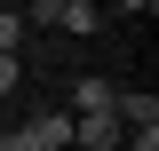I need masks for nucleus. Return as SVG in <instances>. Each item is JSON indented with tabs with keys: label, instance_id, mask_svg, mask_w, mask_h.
<instances>
[{
	"label": "nucleus",
	"instance_id": "nucleus-1",
	"mask_svg": "<svg viewBox=\"0 0 159 151\" xmlns=\"http://www.w3.org/2000/svg\"><path fill=\"white\" fill-rule=\"evenodd\" d=\"M24 24H56V32H96L103 8H88V0H32L24 8Z\"/></svg>",
	"mask_w": 159,
	"mask_h": 151
},
{
	"label": "nucleus",
	"instance_id": "nucleus-2",
	"mask_svg": "<svg viewBox=\"0 0 159 151\" xmlns=\"http://www.w3.org/2000/svg\"><path fill=\"white\" fill-rule=\"evenodd\" d=\"M24 143L32 151H72V112H32L24 119Z\"/></svg>",
	"mask_w": 159,
	"mask_h": 151
},
{
	"label": "nucleus",
	"instance_id": "nucleus-3",
	"mask_svg": "<svg viewBox=\"0 0 159 151\" xmlns=\"http://www.w3.org/2000/svg\"><path fill=\"white\" fill-rule=\"evenodd\" d=\"M111 103H119V88H111V80H80V88H72V119H103Z\"/></svg>",
	"mask_w": 159,
	"mask_h": 151
},
{
	"label": "nucleus",
	"instance_id": "nucleus-4",
	"mask_svg": "<svg viewBox=\"0 0 159 151\" xmlns=\"http://www.w3.org/2000/svg\"><path fill=\"white\" fill-rule=\"evenodd\" d=\"M72 151H119V119H72Z\"/></svg>",
	"mask_w": 159,
	"mask_h": 151
},
{
	"label": "nucleus",
	"instance_id": "nucleus-5",
	"mask_svg": "<svg viewBox=\"0 0 159 151\" xmlns=\"http://www.w3.org/2000/svg\"><path fill=\"white\" fill-rule=\"evenodd\" d=\"M16 48H24V16L8 8V16H0V56H16Z\"/></svg>",
	"mask_w": 159,
	"mask_h": 151
},
{
	"label": "nucleus",
	"instance_id": "nucleus-6",
	"mask_svg": "<svg viewBox=\"0 0 159 151\" xmlns=\"http://www.w3.org/2000/svg\"><path fill=\"white\" fill-rule=\"evenodd\" d=\"M16 80H24V64H16V56H0V95H16Z\"/></svg>",
	"mask_w": 159,
	"mask_h": 151
},
{
	"label": "nucleus",
	"instance_id": "nucleus-7",
	"mask_svg": "<svg viewBox=\"0 0 159 151\" xmlns=\"http://www.w3.org/2000/svg\"><path fill=\"white\" fill-rule=\"evenodd\" d=\"M0 151H32V143H24V127H8V135H0Z\"/></svg>",
	"mask_w": 159,
	"mask_h": 151
}]
</instances>
